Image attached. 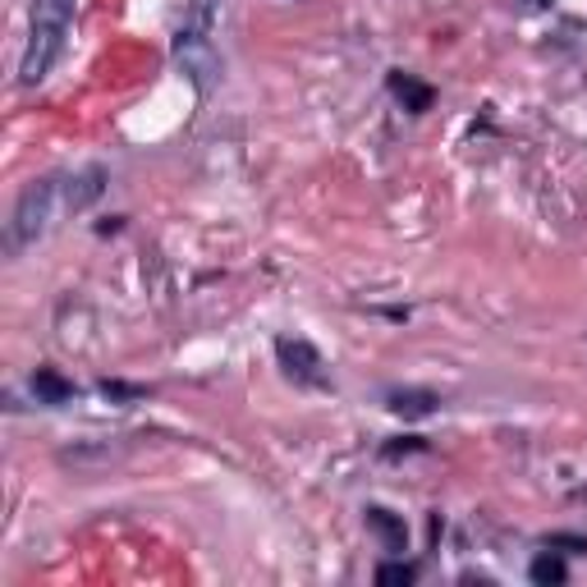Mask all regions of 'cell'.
Returning <instances> with one entry per match:
<instances>
[{
	"instance_id": "277c9868",
	"label": "cell",
	"mask_w": 587,
	"mask_h": 587,
	"mask_svg": "<svg viewBox=\"0 0 587 587\" xmlns=\"http://www.w3.org/2000/svg\"><path fill=\"white\" fill-rule=\"evenodd\" d=\"M275 359L285 368V376L294 386H330V372H326V359L317 353V345H308L303 336H280L275 340Z\"/></svg>"
},
{
	"instance_id": "7c38bea8",
	"label": "cell",
	"mask_w": 587,
	"mask_h": 587,
	"mask_svg": "<svg viewBox=\"0 0 587 587\" xmlns=\"http://www.w3.org/2000/svg\"><path fill=\"white\" fill-rule=\"evenodd\" d=\"M404 454H427V441L422 437H395V441L381 445V459H386V464H395V459H404Z\"/></svg>"
},
{
	"instance_id": "9c48e42d",
	"label": "cell",
	"mask_w": 587,
	"mask_h": 587,
	"mask_svg": "<svg viewBox=\"0 0 587 587\" xmlns=\"http://www.w3.org/2000/svg\"><path fill=\"white\" fill-rule=\"evenodd\" d=\"M33 395H37V404H46V408H60V404L74 399V381L60 376L56 368H37V372H33Z\"/></svg>"
},
{
	"instance_id": "8fae6325",
	"label": "cell",
	"mask_w": 587,
	"mask_h": 587,
	"mask_svg": "<svg viewBox=\"0 0 587 587\" xmlns=\"http://www.w3.org/2000/svg\"><path fill=\"white\" fill-rule=\"evenodd\" d=\"M414 578H418V565H408V560H399V555L376 569V583H386V587L391 583H414Z\"/></svg>"
},
{
	"instance_id": "5b68a950",
	"label": "cell",
	"mask_w": 587,
	"mask_h": 587,
	"mask_svg": "<svg viewBox=\"0 0 587 587\" xmlns=\"http://www.w3.org/2000/svg\"><path fill=\"white\" fill-rule=\"evenodd\" d=\"M386 88H391V97L399 101L408 115H427L431 106H437V88L414 79V74H404V69H391L386 74Z\"/></svg>"
},
{
	"instance_id": "6da1fadb",
	"label": "cell",
	"mask_w": 587,
	"mask_h": 587,
	"mask_svg": "<svg viewBox=\"0 0 587 587\" xmlns=\"http://www.w3.org/2000/svg\"><path fill=\"white\" fill-rule=\"evenodd\" d=\"M74 10H79V0H33V33H29V46H23V60H19L23 88H37L50 74V65L60 60L65 37L74 29Z\"/></svg>"
},
{
	"instance_id": "4fadbf2b",
	"label": "cell",
	"mask_w": 587,
	"mask_h": 587,
	"mask_svg": "<svg viewBox=\"0 0 587 587\" xmlns=\"http://www.w3.org/2000/svg\"><path fill=\"white\" fill-rule=\"evenodd\" d=\"M542 546H551V551H569V555H587V538H574V532H546Z\"/></svg>"
},
{
	"instance_id": "ba28073f",
	"label": "cell",
	"mask_w": 587,
	"mask_h": 587,
	"mask_svg": "<svg viewBox=\"0 0 587 587\" xmlns=\"http://www.w3.org/2000/svg\"><path fill=\"white\" fill-rule=\"evenodd\" d=\"M386 408H391V414H399V418H431L441 408V395L408 386V391H391L386 395Z\"/></svg>"
},
{
	"instance_id": "5bb4252c",
	"label": "cell",
	"mask_w": 587,
	"mask_h": 587,
	"mask_svg": "<svg viewBox=\"0 0 587 587\" xmlns=\"http://www.w3.org/2000/svg\"><path fill=\"white\" fill-rule=\"evenodd\" d=\"M101 395L106 399H147V386H124V381H101Z\"/></svg>"
},
{
	"instance_id": "52a82bcc",
	"label": "cell",
	"mask_w": 587,
	"mask_h": 587,
	"mask_svg": "<svg viewBox=\"0 0 587 587\" xmlns=\"http://www.w3.org/2000/svg\"><path fill=\"white\" fill-rule=\"evenodd\" d=\"M101 193H106V170H101V166H88V170H79V174H74V180L65 184V207H69V212H88Z\"/></svg>"
},
{
	"instance_id": "7a4b0ae2",
	"label": "cell",
	"mask_w": 587,
	"mask_h": 587,
	"mask_svg": "<svg viewBox=\"0 0 587 587\" xmlns=\"http://www.w3.org/2000/svg\"><path fill=\"white\" fill-rule=\"evenodd\" d=\"M56 202H60V180L46 174V180H33L23 184L14 212H10V235H5V248L10 252H23L29 244H37L46 229H50V216H56Z\"/></svg>"
},
{
	"instance_id": "30bf717a",
	"label": "cell",
	"mask_w": 587,
	"mask_h": 587,
	"mask_svg": "<svg viewBox=\"0 0 587 587\" xmlns=\"http://www.w3.org/2000/svg\"><path fill=\"white\" fill-rule=\"evenodd\" d=\"M528 578L532 583H538V587H560V583H565L569 578V569H565V560H560L551 546L538 555V560H532V569H528Z\"/></svg>"
},
{
	"instance_id": "8992f818",
	"label": "cell",
	"mask_w": 587,
	"mask_h": 587,
	"mask_svg": "<svg viewBox=\"0 0 587 587\" xmlns=\"http://www.w3.org/2000/svg\"><path fill=\"white\" fill-rule=\"evenodd\" d=\"M363 523H368V532L381 542V551H386V555H404V546H408V528H404L399 515H391L386 505H368V509H363Z\"/></svg>"
},
{
	"instance_id": "3957f363",
	"label": "cell",
	"mask_w": 587,
	"mask_h": 587,
	"mask_svg": "<svg viewBox=\"0 0 587 587\" xmlns=\"http://www.w3.org/2000/svg\"><path fill=\"white\" fill-rule=\"evenodd\" d=\"M174 60H180V69L193 79L197 92H212L221 83L225 65H221V50L212 46V14H207V5H202L193 14V23H184L180 37H174Z\"/></svg>"
}]
</instances>
